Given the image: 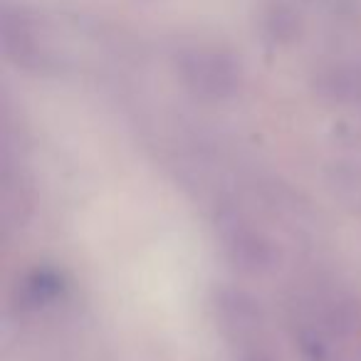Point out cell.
I'll return each instance as SVG.
<instances>
[{
    "label": "cell",
    "instance_id": "2",
    "mask_svg": "<svg viewBox=\"0 0 361 361\" xmlns=\"http://www.w3.org/2000/svg\"><path fill=\"white\" fill-rule=\"evenodd\" d=\"M218 235H221L223 252L228 260L243 272L262 275L275 265V245L265 238V233L255 226L247 216L235 208H223L218 213Z\"/></svg>",
    "mask_w": 361,
    "mask_h": 361
},
{
    "label": "cell",
    "instance_id": "3",
    "mask_svg": "<svg viewBox=\"0 0 361 361\" xmlns=\"http://www.w3.org/2000/svg\"><path fill=\"white\" fill-rule=\"evenodd\" d=\"M183 75L193 90L211 97H226L235 90V65L216 52H193L183 60Z\"/></svg>",
    "mask_w": 361,
    "mask_h": 361
},
{
    "label": "cell",
    "instance_id": "1",
    "mask_svg": "<svg viewBox=\"0 0 361 361\" xmlns=\"http://www.w3.org/2000/svg\"><path fill=\"white\" fill-rule=\"evenodd\" d=\"M216 314L231 361H280L262 310L250 295L221 290L216 295Z\"/></svg>",
    "mask_w": 361,
    "mask_h": 361
}]
</instances>
